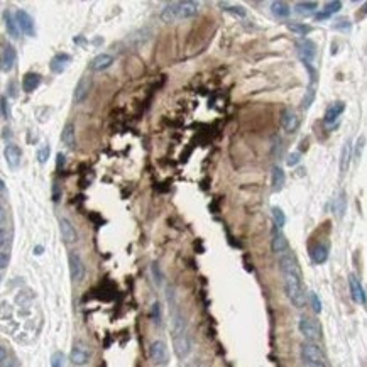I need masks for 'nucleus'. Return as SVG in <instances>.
Segmentation results:
<instances>
[{
  "label": "nucleus",
  "mask_w": 367,
  "mask_h": 367,
  "mask_svg": "<svg viewBox=\"0 0 367 367\" xmlns=\"http://www.w3.org/2000/svg\"><path fill=\"white\" fill-rule=\"evenodd\" d=\"M279 269H281V274L284 278V291H286L288 299L294 308H303L306 296L305 289H303L301 268H299L298 259L294 257L291 250L279 255Z\"/></svg>",
  "instance_id": "f257e3e1"
},
{
  "label": "nucleus",
  "mask_w": 367,
  "mask_h": 367,
  "mask_svg": "<svg viewBox=\"0 0 367 367\" xmlns=\"http://www.w3.org/2000/svg\"><path fill=\"white\" fill-rule=\"evenodd\" d=\"M171 333H173V349L180 360H185L191 354V337L188 332V325L180 311L173 306L171 317Z\"/></svg>",
  "instance_id": "f03ea898"
},
{
  "label": "nucleus",
  "mask_w": 367,
  "mask_h": 367,
  "mask_svg": "<svg viewBox=\"0 0 367 367\" xmlns=\"http://www.w3.org/2000/svg\"><path fill=\"white\" fill-rule=\"evenodd\" d=\"M200 4L191 2V0H183V2H170L163 9L161 19L163 22H176L183 21V19H191L198 14Z\"/></svg>",
  "instance_id": "7ed1b4c3"
},
{
  "label": "nucleus",
  "mask_w": 367,
  "mask_h": 367,
  "mask_svg": "<svg viewBox=\"0 0 367 367\" xmlns=\"http://www.w3.org/2000/svg\"><path fill=\"white\" fill-rule=\"evenodd\" d=\"M301 360L305 367H327L322 349L313 342H305L301 345Z\"/></svg>",
  "instance_id": "20e7f679"
},
{
  "label": "nucleus",
  "mask_w": 367,
  "mask_h": 367,
  "mask_svg": "<svg viewBox=\"0 0 367 367\" xmlns=\"http://www.w3.org/2000/svg\"><path fill=\"white\" fill-rule=\"evenodd\" d=\"M298 330L303 337H305L306 342H313V344H315V340L320 339V327H318V323L308 315L299 317Z\"/></svg>",
  "instance_id": "39448f33"
},
{
  "label": "nucleus",
  "mask_w": 367,
  "mask_h": 367,
  "mask_svg": "<svg viewBox=\"0 0 367 367\" xmlns=\"http://www.w3.org/2000/svg\"><path fill=\"white\" fill-rule=\"evenodd\" d=\"M68 264H70V276H71V281L73 283H81L85 279V274H86V268H85V263L83 259L80 257L78 252H70L68 254Z\"/></svg>",
  "instance_id": "423d86ee"
},
{
  "label": "nucleus",
  "mask_w": 367,
  "mask_h": 367,
  "mask_svg": "<svg viewBox=\"0 0 367 367\" xmlns=\"http://www.w3.org/2000/svg\"><path fill=\"white\" fill-rule=\"evenodd\" d=\"M149 357L156 365H166L170 362V352L164 340H154L149 347Z\"/></svg>",
  "instance_id": "0eeeda50"
},
{
  "label": "nucleus",
  "mask_w": 367,
  "mask_h": 367,
  "mask_svg": "<svg viewBox=\"0 0 367 367\" xmlns=\"http://www.w3.org/2000/svg\"><path fill=\"white\" fill-rule=\"evenodd\" d=\"M14 17H16V22H17V27L19 31L24 32L26 36L29 37H34L36 36V26H34V19L32 16L26 11H22V9H19L14 14Z\"/></svg>",
  "instance_id": "6e6552de"
},
{
  "label": "nucleus",
  "mask_w": 367,
  "mask_h": 367,
  "mask_svg": "<svg viewBox=\"0 0 367 367\" xmlns=\"http://www.w3.org/2000/svg\"><path fill=\"white\" fill-rule=\"evenodd\" d=\"M90 357H91V350L90 347L83 344V342H76L73 345V349H71V354H70V360L73 365H86L90 362Z\"/></svg>",
  "instance_id": "1a4fd4ad"
},
{
  "label": "nucleus",
  "mask_w": 367,
  "mask_h": 367,
  "mask_svg": "<svg viewBox=\"0 0 367 367\" xmlns=\"http://www.w3.org/2000/svg\"><path fill=\"white\" fill-rule=\"evenodd\" d=\"M296 49H298V55L301 58L303 63H311L315 60L317 44L311 39H308V37H303V39H299L296 42Z\"/></svg>",
  "instance_id": "9d476101"
},
{
  "label": "nucleus",
  "mask_w": 367,
  "mask_h": 367,
  "mask_svg": "<svg viewBox=\"0 0 367 367\" xmlns=\"http://www.w3.org/2000/svg\"><path fill=\"white\" fill-rule=\"evenodd\" d=\"M91 90V76L88 75H83L81 78L78 80V83L75 86V91H73V102L75 103H83L86 100V96H88Z\"/></svg>",
  "instance_id": "9b49d317"
},
{
  "label": "nucleus",
  "mask_w": 367,
  "mask_h": 367,
  "mask_svg": "<svg viewBox=\"0 0 367 367\" xmlns=\"http://www.w3.org/2000/svg\"><path fill=\"white\" fill-rule=\"evenodd\" d=\"M16 60H17L16 47L12 44H6V47L2 49V55H0V70L4 73H9L14 68V65H16Z\"/></svg>",
  "instance_id": "f8f14e48"
},
{
  "label": "nucleus",
  "mask_w": 367,
  "mask_h": 367,
  "mask_svg": "<svg viewBox=\"0 0 367 367\" xmlns=\"http://www.w3.org/2000/svg\"><path fill=\"white\" fill-rule=\"evenodd\" d=\"M345 112V102H342V100H337V102H333L330 107L327 109L325 112V117H323V122L328 127H332V125L337 124V120L340 119V115Z\"/></svg>",
  "instance_id": "ddd939ff"
},
{
  "label": "nucleus",
  "mask_w": 367,
  "mask_h": 367,
  "mask_svg": "<svg viewBox=\"0 0 367 367\" xmlns=\"http://www.w3.org/2000/svg\"><path fill=\"white\" fill-rule=\"evenodd\" d=\"M271 250L274 254L278 255H283L284 252H288L289 250V244H288V239L284 237V234L279 229L274 227L273 230V239H271Z\"/></svg>",
  "instance_id": "4468645a"
},
{
  "label": "nucleus",
  "mask_w": 367,
  "mask_h": 367,
  "mask_svg": "<svg viewBox=\"0 0 367 367\" xmlns=\"http://www.w3.org/2000/svg\"><path fill=\"white\" fill-rule=\"evenodd\" d=\"M4 158H6V163L11 170H16V168L21 164V158H22V151L17 144H7L6 149H4Z\"/></svg>",
  "instance_id": "2eb2a0df"
},
{
  "label": "nucleus",
  "mask_w": 367,
  "mask_h": 367,
  "mask_svg": "<svg viewBox=\"0 0 367 367\" xmlns=\"http://www.w3.org/2000/svg\"><path fill=\"white\" fill-rule=\"evenodd\" d=\"M349 288H350L352 299H354L355 303H359V305L364 306L365 305V291H364V288H362L359 278H357L355 274H350L349 276Z\"/></svg>",
  "instance_id": "dca6fc26"
},
{
  "label": "nucleus",
  "mask_w": 367,
  "mask_h": 367,
  "mask_svg": "<svg viewBox=\"0 0 367 367\" xmlns=\"http://www.w3.org/2000/svg\"><path fill=\"white\" fill-rule=\"evenodd\" d=\"M60 230H61V237L66 244H75L78 240V232H76L75 225L68 219H65V217L60 219Z\"/></svg>",
  "instance_id": "f3484780"
},
{
  "label": "nucleus",
  "mask_w": 367,
  "mask_h": 367,
  "mask_svg": "<svg viewBox=\"0 0 367 367\" xmlns=\"http://www.w3.org/2000/svg\"><path fill=\"white\" fill-rule=\"evenodd\" d=\"M281 125L288 134H294L299 127V117L293 109H286L281 115Z\"/></svg>",
  "instance_id": "a211bd4d"
},
{
  "label": "nucleus",
  "mask_w": 367,
  "mask_h": 367,
  "mask_svg": "<svg viewBox=\"0 0 367 367\" xmlns=\"http://www.w3.org/2000/svg\"><path fill=\"white\" fill-rule=\"evenodd\" d=\"M114 56L112 55H107V53H102V55L95 56L93 60L90 63V68L93 71H105L109 70L110 66L114 65Z\"/></svg>",
  "instance_id": "6ab92c4d"
},
{
  "label": "nucleus",
  "mask_w": 367,
  "mask_h": 367,
  "mask_svg": "<svg viewBox=\"0 0 367 367\" xmlns=\"http://www.w3.org/2000/svg\"><path fill=\"white\" fill-rule=\"evenodd\" d=\"M70 63H71V56L66 55V53H60V55H56L51 60L49 68H51V71H55V73H63Z\"/></svg>",
  "instance_id": "aec40b11"
},
{
  "label": "nucleus",
  "mask_w": 367,
  "mask_h": 367,
  "mask_svg": "<svg viewBox=\"0 0 367 367\" xmlns=\"http://www.w3.org/2000/svg\"><path fill=\"white\" fill-rule=\"evenodd\" d=\"M41 81L42 78L39 73H26V76L22 78V90L26 93H32L34 90L39 88Z\"/></svg>",
  "instance_id": "412c9836"
},
{
  "label": "nucleus",
  "mask_w": 367,
  "mask_h": 367,
  "mask_svg": "<svg viewBox=\"0 0 367 367\" xmlns=\"http://www.w3.org/2000/svg\"><path fill=\"white\" fill-rule=\"evenodd\" d=\"M328 244H320L318 242L315 247L311 249V260L315 264H323V263H327V259H328Z\"/></svg>",
  "instance_id": "4be33fe9"
},
{
  "label": "nucleus",
  "mask_w": 367,
  "mask_h": 367,
  "mask_svg": "<svg viewBox=\"0 0 367 367\" xmlns=\"http://www.w3.org/2000/svg\"><path fill=\"white\" fill-rule=\"evenodd\" d=\"M61 141L65 144L66 147H75L76 144V134H75V125L68 122L63 127V132H61Z\"/></svg>",
  "instance_id": "5701e85b"
},
{
  "label": "nucleus",
  "mask_w": 367,
  "mask_h": 367,
  "mask_svg": "<svg viewBox=\"0 0 367 367\" xmlns=\"http://www.w3.org/2000/svg\"><path fill=\"white\" fill-rule=\"evenodd\" d=\"M4 21H6V29L9 32V36L14 37V39H17L19 34H21V31H19V27H17V22H16L14 14L7 11L6 14H4Z\"/></svg>",
  "instance_id": "b1692460"
},
{
  "label": "nucleus",
  "mask_w": 367,
  "mask_h": 367,
  "mask_svg": "<svg viewBox=\"0 0 367 367\" xmlns=\"http://www.w3.org/2000/svg\"><path fill=\"white\" fill-rule=\"evenodd\" d=\"M284 181H286V176H284L283 168L279 166H273V191H281L284 186Z\"/></svg>",
  "instance_id": "393cba45"
},
{
  "label": "nucleus",
  "mask_w": 367,
  "mask_h": 367,
  "mask_svg": "<svg viewBox=\"0 0 367 367\" xmlns=\"http://www.w3.org/2000/svg\"><path fill=\"white\" fill-rule=\"evenodd\" d=\"M271 11L276 17L279 19H286L289 17V14H291V9L286 2H281V0H278V2H273L271 4Z\"/></svg>",
  "instance_id": "a878e982"
},
{
  "label": "nucleus",
  "mask_w": 367,
  "mask_h": 367,
  "mask_svg": "<svg viewBox=\"0 0 367 367\" xmlns=\"http://www.w3.org/2000/svg\"><path fill=\"white\" fill-rule=\"evenodd\" d=\"M288 29L291 32H294V34H298V36H308L313 31L311 26H308V24H303V22H289L288 24Z\"/></svg>",
  "instance_id": "bb28decb"
},
{
  "label": "nucleus",
  "mask_w": 367,
  "mask_h": 367,
  "mask_svg": "<svg viewBox=\"0 0 367 367\" xmlns=\"http://www.w3.org/2000/svg\"><path fill=\"white\" fill-rule=\"evenodd\" d=\"M350 156H352V146H350V142H345V146L342 147V156H340V171L342 173H345L347 168H349Z\"/></svg>",
  "instance_id": "cd10ccee"
},
{
  "label": "nucleus",
  "mask_w": 367,
  "mask_h": 367,
  "mask_svg": "<svg viewBox=\"0 0 367 367\" xmlns=\"http://www.w3.org/2000/svg\"><path fill=\"white\" fill-rule=\"evenodd\" d=\"M298 14H301V16H310L318 9V4L317 2H298L296 6H294Z\"/></svg>",
  "instance_id": "c85d7f7f"
},
{
  "label": "nucleus",
  "mask_w": 367,
  "mask_h": 367,
  "mask_svg": "<svg viewBox=\"0 0 367 367\" xmlns=\"http://www.w3.org/2000/svg\"><path fill=\"white\" fill-rule=\"evenodd\" d=\"M333 210L339 217H344L345 214V191H340L339 196L333 200Z\"/></svg>",
  "instance_id": "c756f323"
},
{
  "label": "nucleus",
  "mask_w": 367,
  "mask_h": 367,
  "mask_svg": "<svg viewBox=\"0 0 367 367\" xmlns=\"http://www.w3.org/2000/svg\"><path fill=\"white\" fill-rule=\"evenodd\" d=\"M315 96H317V90L310 85V88H308V90L305 91V96H303V100H301V109H303V110H308V109H310V107H311V103L315 102Z\"/></svg>",
  "instance_id": "7c9ffc66"
},
{
  "label": "nucleus",
  "mask_w": 367,
  "mask_h": 367,
  "mask_svg": "<svg viewBox=\"0 0 367 367\" xmlns=\"http://www.w3.org/2000/svg\"><path fill=\"white\" fill-rule=\"evenodd\" d=\"M273 219L276 229H283L284 224H286V215H284V212L279 206H273Z\"/></svg>",
  "instance_id": "2f4dec72"
},
{
  "label": "nucleus",
  "mask_w": 367,
  "mask_h": 367,
  "mask_svg": "<svg viewBox=\"0 0 367 367\" xmlns=\"http://www.w3.org/2000/svg\"><path fill=\"white\" fill-rule=\"evenodd\" d=\"M151 320L154 325H161V320H163V317H161V303L159 301H154L152 303V306H151Z\"/></svg>",
  "instance_id": "473e14b6"
},
{
  "label": "nucleus",
  "mask_w": 367,
  "mask_h": 367,
  "mask_svg": "<svg viewBox=\"0 0 367 367\" xmlns=\"http://www.w3.org/2000/svg\"><path fill=\"white\" fill-rule=\"evenodd\" d=\"M340 9H342V2H339V0H333V2H327L325 4V9H323L322 12H325L327 16L332 17V14H337Z\"/></svg>",
  "instance_id": "72a5a7b5"
},
{
  "label": "nucleus",
  "mask_w": 367,
  "mask_h": 367,
  "mask_svg": "<svg viewBox=\"0 0 367 367\" xmlns=\"http://www.w3.org/2000/svg\"><path fill=\"white\" fill-rule=\"evenodd\" d=\"M222 7H224L225 12H230V14H234V16H239V17H245V14H247V11H245L242 6H222Z\"/></svg>",
  "instance_id": "f704fd0d"
},
{
  "label": "nucleus",
  "mask_w": 367,
  "mask_h": 367,
  "mask_svg": "<svg viewBox=\"0 0 367 367\" xmlns=\"http://www.w3.org/2000/svg\"><path fill=\"white\" fill-rule=\"evenodd\" d=\"M49 154H51V147L47 146V144H44V146L37 151V161H39L41 164H44L47 159H49Z\"/></svg>",
  "instance_id": "c9c22d12"
},
{
  "label": "nucleus",
  "mask_w": 367,
  "mask_h": 367,
  "mask_svg": "<svg viewBox=\"0 0 367 367\" xmlns=\"http://www.w3.org/2000/svg\"><path fill=\"white\" fill-rule=\"evenodd\" d=\"M51 367H65V354L63 352H55L51 357Z\"/></svg>",
  "instance_id": "e433bc0d"
},
{
  "label": "nucleus",
  "mask_w": 367,
  "mask_h": 367,
  "mask_svg": "<svg viewBox=\"0 0 367 367\" xmlns=\"http://www.w3.org/2000/svg\"><path fill=\"white\" fill-rule=\"evenodd\" d=\"M0 114H2L4 119H11V107H9V102L6 96L0 98Z\"/></svg>",
  "instance_id": "4c0bfd02"
},
{
  "label": "nucleus",
  "mask_w": 367,
  "mask_h": 367,
  "mask_svg": "<svg viewBox=\"0 0 367 367\" xmlns=\"http://www.w3.org/2000/svg\"><path fill=\"white\" fill-rule=\"evenodd\" d=\"M352 27V24L349 19H339L335 24H333V29H339V31H347L349 32Z\"/></svg>",
  "instance_id": "58836bf2"
},
{
  "label": "nucleus",
  "mask_w": 367,
  "mask_h": 367,
  "mask_svg": "<svg viewBox=\"0 0 367 367\" xmlns=\"http://www.w3.org/2000/svg\"><path fill=\"white\" fill-rule=\"evenodd\" d=\"M310 301H311L313 311L320 315V313H322V301H320V298H318V294H317V293H311V294H310Z\"/></svg>",
  "instance_id": "ea45409f"
},
{
  "label": "nucleus",
  "mask_w": 367,
  "mask_h": 367,
  "mask_svg": "<svg viewBox=\"0 0 367 367\" xmlns=\"http://www.w3.org/2000/svg\"><path fill=\"white\" fill-rule=\"evenodd\" d=\"M9 232L4 229V227H0V250H6V247L9 245Z\"/></svg>",
  "instance_id": "a19ab883"
},
{
  "label": "nucleus",
  "mask_w": 367,
  "mask_h": 367,
  "mask_svg": "<svg viewBox=\"0 0 367 367\" xmlns=\"http://www.w3.org/2000/svg\"><path fill=\"white\" fill-rule=\"evenodd\" d=\"M299 161H301V154H299V152H291L288 156V159H286V164H288V166H296Z\"/></svg>",
  "instance_id": "79ce46f5"
},
{
  "label": "nucleus",
  "mask_w": 367,
  "mask_h": 367,
  "mask_svg": "<svg viewBox=\"0 0 367 367\" xmlns=\"http://www.w3.org/2000/svg\"><path fill=\"white\" fill-rule=\"evenodd\" d=\"M9 260H11V255L6 250H0V269H6L9 266Z\"/></svg>",
  "instance_id": "37998d69"
},
{
  "label": "nucleus",
  "mask_w": 367,
  "mask_h": 367,
  "mask_svg": "<svg viewBox=\"0 0 367 367\" xmlns=\"http://www.w3.org/2000/svg\"><path fill=\"white\" fill-rule=\"evenodd\" d=\"M152 274H154V281H156L158 284H161L163 274H161V269H159V264H156V263L152 264Z\"/></svg>",
  "instance_id": "c03bdc74"
},
{
  "label": "nucleus",
  "mask_w": 367,
  "mask_h": 367,
  "mask_svg": "<svg viewBox=\"0 0 367 367\" xmlns=\"http://www.w3.org/2000/svg\"><path fill=\"white\" fill-rule=\"evenodd\" d=\"M9 90H11V91H9V95L16 98V96H17V88H16V83H14V81H11V85H9Z\"/></svg>",
  "instance_id": "a18cd8bd"
},
{
  "label": "nucleus",
  "mask_w": 367,
  "mask_h": 367,
  "mask_svg": "<svg viewBox=\"0 0 367 367\" xmlns=\"http://www.w3.org/2000/svg\"><path fill=\"white\" fill-rule=\"evenodd\" d=\"M0 367H19L16 360H4V364Z\"/></svg>",
  "instance_id": "49530a36"
},
{
  "label": "nucleus",
  "mask_w": 367,
  "mask_h": 367,
  "mask_svg": "<svg viewBox=\"0 0 367 367\" xmlns=\"http://www.w3.org/2000/svg\"><path fill=\"white\" fill-rule=\"evenodd\" d=\"M6 359H7V350L4 349L2 345H0V364H2V362L6 360Z\"/></svg>",
  "instance_id": "de8ad7c7"
},
{
  "label": "nucleus",
  "mask_w": 367,
  "mask_h": 367,
  "mask_svg": "<svg viewBox=\"0 0 367 367\" xmlns=\"http://www.w3.org/2000/svg\"><path fill=\"white\" fill-rule=\"evenodd\" d=\"M4 222H6V208L0 205V225H2Z\"/></svg>",
  "instance_id": "09e8293b"
},
{
  "label": "nucleus",
  "mask_w": 367,
  "mask_h": 367,
  "mask_svg": "<svg viewBox=\"0 0 367 367\" xmlns=\"http://www.w3.org/2000/svg\"><path fill=\"white\" fill-rule=\"evenodd\" d=\"M325 19H330V16H327L325 12H318L317 14V21H325Z\"/></svg>",
  "instance_id": "8fccbe9b"
},
{
  "label": "nucleus",
  "mask_w": 367,
  "mask_h": 367,
  "mask_svg": "<svg viewBox=\"0 0 367 367\" xmlns=\"http://www.w3.org/2000/svg\"><path fill=\"white\" fill-rule=\"evenodd\" d=\"M63 164H65V154H58V168H61Z\"/></svg>",
  "instance_id": "3c124183"
},
{
  "label": "nucleus",
  "mask_w": 367,
  "mask_h": 367,
  "mask_svg": "<svg viewBox=\"0 0 367 367\" xmlns=\"http://www.w3.org/2000/svg\"><path fill=\"white\" fill-rule=\"evenodd\" d=\"M42 250H44V249H42L41 245H37V247L34 249V254H37V255H39V254H42Z\"/></svg>",
  "instance_id": "603ef678"
},
{
  "label": "nucleus",
  "mask_w": 367,
  "mask_h": 367,
  "mask_svg": "<svg viewBox=\"0 0 367 367\" xmlns=\"http://www.w3.org/2000/svg\"><path fill=\"white\" fill-rule=\"evenodd\" d=\"M4 190H6V183L0 180V191H4Z\"/></svg>",
  "instance_id": "864d4df0"
},
{
  "label": "nucleus",
  "mask_w": 367,
  "mask_h": 367,
  "mask_svg": "<svg viewBox=\"0 0 367 367\" xmlns=\"http://www.w3.org/2000/svg\"><path fill=\"white\" fill-rule=\"evenodd\" d=\"M196 367H201V365H196Z\"/></svg>",
  "instance_id": "5fc2aeb1"
}]
</instances>
